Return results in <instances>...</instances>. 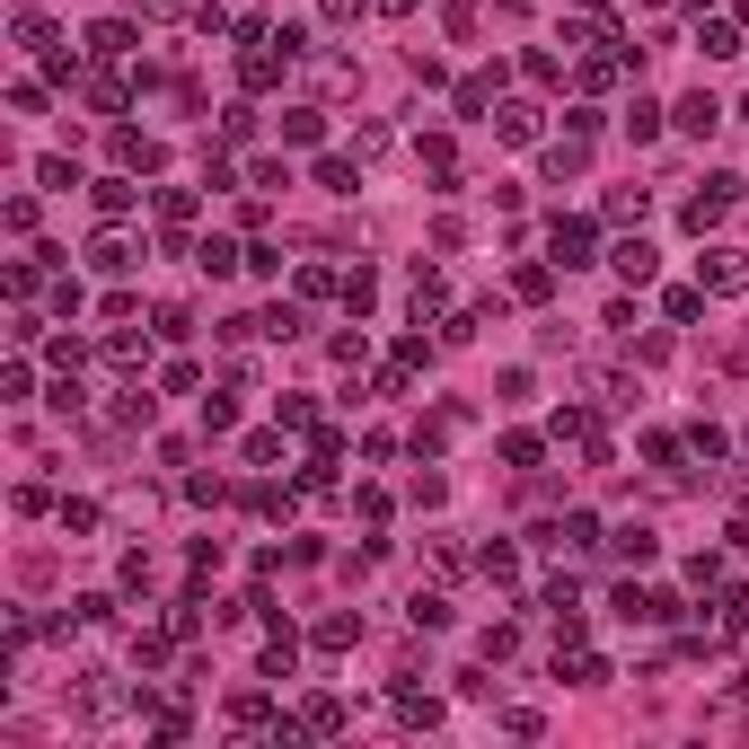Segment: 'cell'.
<instances>
[{
	"mask_svg": "<svg viewBox=\"0 0 749 749\" xmlns=\"http://www.w3.org/2000/svg\"><path fill=\"white\" fill-rule=\"evenodd\" d=\"M697 283H706V292H749V256H740V247H706V256H697Z\"/></svg>",
	"mask_w": 749,
	"mask_h": 749,
	"instance_id": "1",
	"label": "cell"
},
{
	"mask_svg": "<svg viewBox=\"0 0 749 749\" xmlns=\"http://www.w3.org/2000/svg\"><path fill=\"white\" fill-rule=\"evenodd\" d=\"M732 194H740V177H706V185L688 194V230H714V221L732 212Z\"/></svg>",
	"mask_w": 749,
	"mask_h": 749,
	"instance_id": "2",
	"label": "cell"
},
{
	"mask_svg": "<svg viewBox=\"0 0 749 749\" xmlns=\"http://www.w3.org/2000/svg\"><path fill=\"white\" fill-rule=\"evenodd\" d=\"M608 264H618L627 283H653V264H661V247H653V238H618V256H608Z\"/></svg>",
	"mask_w": 749,
	"mask_h": 749,
	"instance_id": "3",
	"label": "cell"
},
{
	"mask_svg": "<svg viewBox=\"0 0 749 749\" xmlns=\"http://www.w3.org/2000/svg\"><path fill=\"white\" fill-rule=\"evenodd\" d=\"M714 124H723V106H714V98H679V132H688V142H706Z\"/></svg>",
	"mask_w": 749,
	"mask_h": 749,
	"instance_id": "4",
	"label": "cell"
},
{
	"mask_svg": "<svg viewBox=\"0 0 749 749\" xmlns=\"http://www.w3.org/2000/svg\"><path fill=\"white\" fill-rule=\"evenodd\" d=\"M556 264H591V221H556Z\"/></svg>",
	"mask_w": 749,
	"mask_h": 749,
	"instance_id": "5",
	"label": "cell"
},
{
	"mask_svg": "<svg viewBox=\"0 0 749 749\" xmlns=\"http://www.w3.org/2000/svg\"><path fill=\"white\" fill-rule=\"evenodd\" d=\"M318 132H326V106H292V115H283V142H300V151H309Z\"/></svg>",
	"mask_w": 749,
	"mask_h": 749,
	"instance_id": "6",
	"label": "cell"
},
{
	"mask_svg": "<svg viewBox=\"0 0 749 749\" xmlns=\"http://www.w3.org/2000/svg\"><path fill=\"white\" fill-rule=\"evenodd\" d=\"M494 124H503V142H538V106H529V98H512Z\"/></svg>",
	"mask_w": 749,
	"mask_h": 749,
	"instance_id": "7",
	"label": "cell"
},
{
	"mask_svg": "<svg viewBox=\"0 0 749 749\" xmlns=\"http://www.w3.org/2000/svg\"><path fill=\"white\" fill-rule=\"evenodd\" d=\"M362 644V618H318V653H353Z\"/></svg>",
	"mask_w": 749,
	"mask_h": 749,
	"instance_id": "8",
	"label": "cell"
},
{
	"mask_svg": "<svg viewBox=\"0 0 749 749\" xmlns=\"http://www.w3.org/2000/svg\"><path fill=\"white\" fill-rule=\"evenodd\" d=\"M106 362H115V371H142V362H151V345H142V335H124V326H115V335H106Z\"/></svg>",
	"mask_w": 749,
	"mask_h": 749,
	"instance_id": "9",
	"label": "cell"
},
{
	"mask_svg": "<svg viewBox=\"0 0 749 749\" xmlns=\"http://www.w3.org/2000/svg\"><path fill=\"white\" fill-rule=\"evenodd\" d=\"M89 53H106V62L132 53V27H124V18H98V27H89Z\"/></svg>",
	"mask_w": 749,
	"mask_h": 749,
	"instance_id": "10",
	"label": "cell"
},
{
	"mask_svg": "<svg viewBox=\"0 0 749 749\" xmlns=\"http://www.w3.org/2000/svg\"><path fill=\"white\" fill-rule=\"evenodd\" d=\"M132 203H142V185H124V177H106V185H98V212H106V221H124Z\"/></svg>",
	"mask_w": 749,
	"mask_h": 749,
	"instance_id": "11",
	"label": "cell"
},
{
	"mask_svg": "<svg viewBox=\"0 0 749 749\" xmlns=\"http://www.w3.org/2000/svg\"><path fill=\"white\" fill-rule=\"evenodd\" d=\"M283 62H292V53H247V62H238V80H247V89H274Z\"/></svg>",
	"mask_w": 749,
	"mask_h": 749,
	"instance_id": "12",
	"label": "cell"
},
{
	"mask_svg": "<svg viewBox=\"0 0 749 749\" xmlns=\"http://www.w3.org/2000/svg\"><path fill=\"white\" fill-rule=\"evenodd\" d=\"M697 44H706V62H732V53H740V27L714 18V27H697Z\"/></svg>",
	"mask_w": 749,
	"mask_h": 749,
	"instance_id": "13",
	"label": "cell"
},
{
	"mask_svg": "<svg viewBox=\"0 0 749 749\" xmlns=\"http://www.w3.org/2000/svg\"><path fill=\"white\" fill-rule=\"evenodd\" d=\"M405 618L432 635V627H450V599H441V591H415V608H405Z\"/></svg>",
	"mask_w": 749,
	"mask_h": 749,
	"instance_id": "14",
	"label": "cell"
},
{
	"mask_svg": "<svg viewBox=\"0 0 749 749\" xmlns=\"http://www.w3.org/2000/svg\"><path fill=\"white\" fill-rule=\"evenodd\" d=\"M318 185H326V194H353L362 168H353V159H318Z\"/></svg>",
	"mask_w": 749,
	"mask_h": 749,
	"instance_id": "15",
	"label": "cell"
},
{
	"mask_svg": "<svg viewBox=\"0 0 749 749\" xmlns=\"http://www.w3.org/2000/svg\"><path fill=\"white\" fill-rule=\"evenodd\" d=\"M618 556H627V565H653V529H644V520L618 529Z\"/></svg>",
	"mask_w": 749,
	"mask_h": 749,
	"instance_id": "16",
	"label": "cell"
},
{
	"mask_svg": "<svg viewBox=\"0 0 749 749\" xmlns=\"http://www.w3.org/2000/svg\"><path fill=\"white\" fill-rule=\"evenodd\" d=\"M89 264H98V274H124V264H132V247H124V238H115V230H106V238H98V247H89Z\"/></svg>",
	"mask_w": 749,
	"mask_h": 749,
	"instance_id": "17",
	"label": "cell"
},
{
	"mask_svg": "<svg viewBox=\"0 0 749 749\" xmlns=\"http://www.w3.org/2000/svg\"><path fill=\"white\" fill-rule=\"evenodd\" d=\"M300 723H309V732H345V706H335V697H309Z\"/></svg>",
	"mask_w": 749,
	"mask_h": 749,
	"instance_id": "18",
	"label": "cell"
},
{
	"mask_svg": "<svg viewBox=\"0 0 749 749\" xmlns=\"http://www.w3.org/2000/svg\"><path fill=\"white\" fill-rule=\"evenodd\" d=\"M194 264H203V274H230L238 247H230V238H203V247H194Z\"/></svg>",
	"mask_w": 749,
	"mask_h": 749,
	"instance_id": "19",
	"label": "cell"
},
{
	"mask_svg": "<svg viewBox=\"0 0 749 749\" xmlns=\"http://www.w3.org/2000/svg\"><path fill=\"white\" fill-rule=\"evenodd\" d=\"M661 309H670V326H697V318H706V292H670Z\"/></svg>",
	"mask_w": 749,
	"mask_h": 749,
	"instance_id": "20",
	"label": "cell"
},
{
	"mask_svg": "<svg viewBox=\"0 0 749 749\" xmlns=\"http://www.w3.org/2000/svg\"><path fill=\"white\" fill-rule=\"evenodd\" d=\"M749 627V591H723V618H714V635H740Z\"/></svg>",
	"mask_w": 749,
	"mask_h": 749,
	"instance_id": "21",
	"label": "cell"
},
{
	"mask_svg": "<svg viewBox=\"0 0 749 749\" xmlns=\"http://www.w3.org/2000/svg\"><path fill=\"white\" fill-rule=\"evenodd\" d=\"M476 653H486V661H512V653H520V635H512V627H486V635H476Z\"/></svg>",
	"mask_w": 749,
	"mask_h": 749,
	"instance_id": "22",
	"label": "cell"
},
{
	"mask_svg": "<svg viewBox=\"0 0 749 749\" xmlns=\"http://www.w3.org/2000/svg\"><path fill=\"white\" fill-rule=\"evenodd\" d=\"M115 415H124V424H151L159 405H151V388H124V397H115Z\"/></svg>",
	"mask_w": 749,
	"mask_h": 749,
	"instance_id": "23",
	"label": "cell"
},
{
	"mask_svg": "<svg viewBox=\"0 0 749 749\" xmlns=\"http://www.w3.org/2000/svg\"><path fill=\"white\" fill-rule=\"evenodd\" d=\"M547 177H556V185L582 177V142H556V151H547Z\"/></svg>",
	"mask_w": 749,
	"mask_h": 749,
	"instance_id": "24",
	"label": "cell"
},
{
	"mask_svg": "<svg viewBox=\"0 0 749 749\" xmlns=\"http://www.w3.org/2000/svg\"><path fill=\"white\" fill-rule=\"evenodd\" d=\"M512 292H520V300H547V292H556V274H547V264H520V283H512Z\"/></svg>",
	"mask_w": 749,
	"mask_h": 749,
	"instance_id": "25",
	"label": "cell"
},
{
	"mask_svg": "<svg viewBox=\"0 0 749 749\" xmlns=\"http://www.w3.org/2000/svg\"><path fill=\"white\" fill-rule=\"evenodd\" d=\"M608 679H618V670H608L599 653H582V661H573V688H608Z\"/></svg>",
	"mask_w": 749,
	"mask_h": 749,
	"instance_id": "26",
	"label": "cell"
},
{
	"mask_svg": "<svg viewBox=\"0 0 749 749\" xmlns=\"http://www.w3.org/2000/svg\"><path fill=\"white\" fill-rule=\"evenodd\" d=\"M247 185H264V194H283V185H292V168H283V159H256V168H247Z\"/></svg>",
	"mask_w": 749,
	"mask_h": 749,
	"instance_id": "27",
	"label": "cell"
},
{
	"mask_svg": "<svg viewBox=\"0 0 749 749\" xmlns=\"http://www.w3.org/2000/svg\"><path fill=\"white\" fill-rule=\"evenodd\" d=\"M397 714L415 723V732H432V723H441V706H432V697H397Z\"/></svg>",
	"mask_w": 749,
	"mask_h": 749,
	"instance_id": "28",
	"label": "cell"
},
{
	"mask_svg": "<svg viewBox=\"0 0 749 749\" xmlns=\"http://www.w3.org/2000/svg\"><path fill=\"white\" fill-rule=\"evenodd\" d=\"M371 300H379V283H371V274H345V309H353V318H362V309H371Z\"/></svg>",
	"mask_w": 749,
	"mask_h": 749,
	"instance_id": "29",
	"label": "cell"
},
{
	"mask_svg": "<svg viewBox=\"0 0 749 749\" xmlns=\"http://www.w3.org/2000/svg\"><path fill=\"white\" fill-rule=\"evenodd\" d=\"M362 10H371V0H326V27H353Z\"/></svg>",
	"mask_w": 749,
	"mask_h": 749,
	"instance_id": "30",
	"label": "cell"
},
{
	"mask_svg": "<svg viewBox=\"0 0 749 749\" xmlns=\"http://www.w3.org/2000/svg\"><path fill=\"white\" fill-rule=\"evenodd\" d=\"M503 10H538V0H503Z\"/></svg>",
	"mask_w": 749,
	"mask_h": 749,
	"instance_id": "31",
	"label": "cell"
},
{
	"mask_svg": "<svg viewBox=\"0 0 749 749\" xmlns=\"http://www.w3.org/2000/svg\"><path fill=\"white\" fill-rule=\"evenodd\" d=\"M635 10H670V0H635Z\"/></svg>",
	"mask_w": 749,
	"mask_h": 749,
	"instance_id": "32",
	"label": "cell"
},
{
	"mask_svg": "<svg viewBox=\"0 0 749 749\" xmlns=\"http://www.w3.org/2000/svg\"><path fill=\"white\" fill-rule=\"evenodd\" d=\"M740 697H749V670H740Z\"/></svg>",
	"mask_w": 749,
	"mask_h": 749,
	"instance_id": "33",
	"label": "cell"
}]
</instances>
